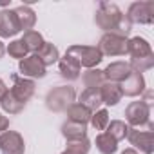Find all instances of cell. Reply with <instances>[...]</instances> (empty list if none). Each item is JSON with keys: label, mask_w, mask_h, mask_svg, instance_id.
Masks as SVG:
<instances>
[{"label": "cell", "mask_w": 154, "mask_h": 154, "mask_svg": "<svg viewBox=\"0 0 154 154\" xmlns=\"http://www.w3.org/2000/svg\"><path fill=\"white\" fill-rule=\"evenodd\" d=\"M76 100V91L71 85H60L45 94V107L53 112H65Z\"/></svg>", "instance_id": "7a4b0ae2"}, {"label": "cell", "mask_w": 154, "mask_h": 154, "mask_svg": "<svg viewBox=\"0 0 154 154\" xmlns=\"http://www.w3.org/2000/svg\"><path fill=\"white\" fill-rule=\"evenodd\" d=\"M6 51L9 53L11 58H17V60H24L26 56H29V51H27L26 44L22 42V38H20V40H13V42H9V45L6 47Z\"/></svg>", "instance_id": "f1b7e54d"}, {"label": "cell", "mask_w": 154, "mask_h": 154, "mask_svg": "<svg viewBox=\"0 0 154 154\" xmlns=\"http://www.w3.org/2000/svg\"><path fill=\"white\" fill-rule=\"evenodd\" d=\"M127 140L132 145V149H140L143 154H152L154 152V132H152V123L147 125V129L140 127H129L127 131Z\"/></svg>", "instance_id": "277c9868"}, {"label": "cell", "mask_w": 154, "mask_h": 154, "mask_svg": "<svg viewBox=\"0 0 154 154\" xmlns=\"http://www.w3.org/2000/svg\"><path fill=\"white\" fill-rule=\"evenodd\" d=\"M15 15H17V20H18V26H20V31H31L36 24V13L29 8V6H18L15 9Z\"/></svg>", "instance_id": "ac0fdd59"}, {"label": "cell", "mask_w": 154, "mask_h": 154, "mask_svg": "<svg viewBox=\"0 0 154 154\" xmlns=\"http://www.w3.org/2000/svg\"><path fill=\"white\" fill-rule=\"evenodd\" d=\"M82 82H84L85 89H100L105 84L103 71H100V69H87L84 72V76H82Z\"/></svg>", "instance_id": "7402d4cb"}, {"label": "cell", "mask_w": 154, "mask_h": 154, "mask_svg": "<svg viewBox=\"0 0 154 154\" xmlns=\"http://www.w3.org/2000/svg\"><path fill=\"white\" fill-rule=\"evenodd\" d=\"M0 107H2L8 114H20L24 109H26V103L18 102L9 91H6L2 94V98H0Z\"/></svg>", "instance_id": "603a6c76"}, {"label": "cell", "mask_w": 154, "mask_h": 154, "mask_svg": "<svg viewBox=\"0 0 154 154\" xmlns=\"http://www.w3.org/2000/svg\"><path fill=\"white\" fill-rule=\"evenodd\" d=\"M98 91H100V96H102V103H105L109 107L118 105L122 102V98H123L120 84H114V82H105Z\"/></svg>", "instance_id": "9a60e30c"}, {"label": "cell", "mask_w": 154, "mask_h": 154, "mask_svg": "<svg viewBox=\"0 0 154 154\" xmlns=\"http://www.w3.org/2000/svg\"><path fill=\"white\" fill-rule=\"evenodd\" d=\"M36 56H38L40 62L47 67V65H53V63H56V62L60 60V51H58V47H56L54 44L44 42V45L36 51Z\"/></svg>", "instance_id": "ffe728a7"}, {"label": "cell", "mask_w": 154, "mask_h": 154, "mask_svg": "<svg viewBox=\"0 0 154 154\" xmlns=\"http://www.w3.org/2000/svg\"><path fill=\"white\" fill-rule=\"evenodd\" d=\"M131 67L129 62H112L103 69V78L105 82H114V84H122L127 80V76L131 74Z\"/></svg>", "instance_id": "4fadbf2b"}, {"label": "cell", "mask_w": 154, "mask_h": 154, "mask_svg": "<svg viewBox=\"0 0 154 154\" xmlns=\"http://www.w3.org/2000/svg\"><path fill=\"white\" fill-rule=\"evenodd\" d=\"M58 69H60V76H62V78H65V80H69V82L80 78L82 67H80L78 62H76L72 56H69V54H63L58 60Z\"/></svg>", "instance_id": "5bb4252c"}, {"label": "cell", "mask_w": 154, "mask_h": 154, "mask_svg": "<svg viewBox=\"0 0 154 154\" xmlns=\"http://www.w3.org/2000/svg\"><path fill=\"white\" fill-rule=\"evenodd\" d=\"M127 36H120L114 33H103V36L100 38L98 49L102 51V54L107 56H122L127 53Z\"/></svg>", "instance_id": "52a82bcc"}, {"label": "cell", "mask_w": 154, "mask_h": 154, "mask_svg": "<svg viewBox=\"0 0 154 154\" xmlns=\"http://www.w3.org/2000/svg\"><path fill=\"white\" fill-rule=\"evenodd\" d=\"M35 91H36V85H35L33 80L24 78V76H20V74H13V87L9 89V93L18 102H22V103L27 105V102L33 98Z\"/></svg>", "instance_id": "9c48e42d"}, {"label": "cell", "mask_w": 154, "mask_h": 154, "mask_svg": "<svg viewBox=\"0 0 154 154\" xmlns=\"http://www.w3.org/2000/svg\"><path fill=\"white\" fill-rule=\"evenodd\" d=\"M8 129H9V118L0 112V132H4V131H8Z\"/></svg>", "instance_id": "4dcf8cb0"}, {"label": "cell", "mask_w": 154, "mask_h": 154, "mask_svg": "<svg viewBox=\"0 0 154 154\" xmlns=\"http://www.w3.org/2000/svg\"><path fill=\"white\" fill-rule=\"evenodd\" d=\"M94 143H96V149H98L102 154H114V152L118 150V141H116L112 136H109L105 131L96 136V141H94Z\"/></svg>", "instance_id": "cb8c5ba5"}, {"label": "cell", "mask_w": 154, "mask_h": 154, "mask_svg": "<svg viewBox=\"0 0 154 154\" xmlns=\"http://www.w3.org/2000/svg\"><path fill=\"white\" fill-rule=\"evenodd\" d=\"M4 53H6V45H4V42L0 40V58L4 56Z\"/></svg>", "instance_id": "836d02e7"}, {"label": "cell", "mask_w": 154, "mask_h": 154, "mask_svg": "<svg viewBox=\"0 0 154 154\" xmlns=\"http://www.w3.org/2000/svg\"><path fill=\"white\" fill-rule=\"evenodd\" d=\"M127 131H129V125L125 122H122V120H111L109 125H107V129H105V132L109 136H112L116 141L125 140L127 138Z\"/></svg>", "instance_id": "484cf974"}, {"label": "cell", "mask_w": 154, "mask_h": 154, "mask_svg": "<svg viewBox=\"0 0 154 154\" xmlns=\"http://www.w3.org/2000/svg\"><path fill=\"white\" fill-rule=\"evenodd\" d=\"M120 87H122L123 96H131V98L141 96V94L145 93V78H143V74L132 71V72L127 76V80L120 84Z\"/></svg>", "instance_id": "7c38bea8"}, {"label": "cell", "mask_w": 154, "mask_h": 154, "mask_svg": "<svg viewBox=\"0 0 154 154\" xmlns=\"http://www.w3.org/2000/svg\"><path fill=\"white\" fill-rule=\"evenodd\" d=\"M91 149V141L89 138L78 140V141H67V147L62 154H87Z\"/></svg>", "instance_id": "83f0119b"}, {"label": "cell", "mask_w": 154, "mask_h": 154, "mask_svg": "<svg viewBox=\"0 0 154 154\" xmlns=\"http://www.w3.org/2000/svg\"><path fill=\"white\" fill-rule=\"evenodd\" d=\"M67 120L69 122H74V123H82V125H87L91 122V111L87 107H84L80 102H74L67 111Z\"/></svg>", "instance_id": "d6986e66"}, {"label": "cell", "mask_w": 154, "mask_h": 154, "mask_svg": "<svg viewBox=\"0 0 154 154\" xmlns=\"http://www.w3.org/2000/svg\"><path fill=\"white\" fill-rule=\"evenodd\" d=\"M129 67H131V71H134V72H145V71H149V69H152L154 67V54H149V56H141V58H131V62H129Z\"/></svg>", "instance_id": "4316f807"}, {"label": "cell", "mask_w": 154, "mask_h": 154, "mask_svg": "<svg viewBox=\"0 0 154 154\" xmlns=\"http://www.w3.org/2000/svg\"><path fill=\"white\" fill-rule=\"evenodd\" d=\"M125 18L129 20V24H141V26H149L154 22V2L152 0H145V2H132L127 9Z\"/></svg>", "instance_id": "5b68a950"}, {"label": "cell", "mask_w": 154, "mask_h": 154, "mask_svg": "<svg viewBox=\"0 0 154 154\" xmlns=\"http://www.w3.org/2000/svg\"><path fill=\"white\" fill-rule=\"evenodd\" d=\"M45 65L40 62V58L36 54H29L26 56L24 60L18 62V71H20V76L24 78H29V80H35V78H44L45 76Z\"/></svg>", "instance_id": "30bf717a"}, {"label": "cell", "mask_w": 154, "mask_h": 154, "mask_svg": "<svg viewBox=\"0 0 154 154\" xmlns=\"http://www.w3.org/2000/svg\"><path fill=\"white\" fill-rule=\"evenodd\" d=\"M65 54L72 56L80 63V67L85 69H96V65L103 60V54L96 45H71L67 47Z\"/></svg>", "instance_id": "3957f363"}, {"label": "cell", "mask_w": 154, "mask_h": 154, "mask_svg": "<svg viewBox=\"0 0 154 154\" xmlns=\"http://www.w3.org/2000/svg\"><path fill=\"white\" fill-rule=\"evenodd\" d=\"M127 54L131 58H141V56H149L152 54V49H150V44L141 38V36H134L127 42Z\"/></svg>", "instance_id": "e0dca14e"}, {"label": "cell", "mask_w": 154, "mask_h": 154, "mask_svg": "<svg viewBox=\"0 0 154 154\" xmlns=\"http://www.w3.org/2000/svg\"><path fill=\"white\" fill-rule=\"evenodd\" d=\"M62 136L65 138V141H78L87 138V125L82 123H74V122H63L62 123Z\"/></svg>", "instance_id": "2e32d148"}, {"label": "cell", "mask_w": 154, "mask_h": 154, "mask_svg": "<svg viewBox=\"0 0 154 154\" xmlns=\"http://www.w3.org/2000/svg\"><path fill=\"white\" fill-rule=\"evenodd\" d=\"M122 154H138V150H136V149H132V147H129V149H125Z\"/></svg>", "instance_id": "d6a6232c"}, {"label": "cell", "mask_w": 154, "mask_h": 154, "mask_svg": "<svg viewBox=\"0 0 154 154\" xmlns=\"http://www.w3.org/2000/svg\"><path fill=\"white\" fill-rule=\"evenodd\" d=\"M109 111L107 109H98L96 112H93L91 114V125L96 129V131H105L107 129V125H109Z\"/></svg>", "instance_id": "f546056e"}, {"label": "cell", "mask_w": 154, "mask_h": 154, "mask_svg": "<svg viewBox=\"0 0 154 154\" xmlns=\"http://www.w3.org/2000/svg\"><path fill=\"white\" fill-rule=\"evenodd\" d=\"M20 33V26L15 15V9L0 11V38H13Z\"/></svg>", "instance_id": "8fae6325"}, {"label": "cell", "mask_w": 154, "mask_h": 154, "mask_svg": "<svg viewBox=\"0 0 154 154\" xmlns=\"http://www.w3.org/2000/svg\"><path fill=\"white\" fill-rule=\"evenodd\" d=\"M125 120L131 127H143L150 123V105H147L143 100L131 102L125 109Z\"/></svg>", "instance_id": "8992f818"}, {"label": "cell", "mask_w": 154, "mask_h": 154, "mask_svg": "<svg viewBox=\"0 0 154 154\" xmlns=\"http://www.w3.org/2000/svg\"><path fill=\"white\" fill-rule=\"evenodd\" d=\"M0 150L2 154H24L26 141L17 131H4L0 134Z\"/></svg>", "instance_id": "ba28073f"}, {"label": "cell", "mask_w": 154, "mask_h": 154, "mask_svg": "<svg viewBox=\"0 0 154 154\" xmlns=\"http://www.w3.org/2000/svg\"><path fill=\"white\" fill-rule=\"evenodd\" d=\"M22 42L26 44V47H27V51L29 53H35L36 54V51L44 45V36L38 33V31H35V29H31V31H26L24 33V36H22Z\"/></svg>", "instance_id": "d4e9b609"}, {"label": "cell", "mask_w": 154, "mask_h": 154, "mask_svg": "<svg viewBox=\"0 0 154 154\" xmlns=\"http://www.w3.org/2000/svg\"><path fill=\"white\" fill-rule=\"evenodd\" d=\"M8 91V87H6V84H4V80L0 78V98H2V94Z\"/></svg>", "instance_id": "1f68e13d"}, {"label": "cell", "mask_w": 154, "mask_h": 154, "mask_svg": "<svg viewBox=\"0 0 154 154\" xmlns=\"http://www.w3.org/2000/svg\"><path fill=\"white\" fill-rule=\"evenodd\" d=\"M80 103L84 107H87L91 112H96L102 107V96L98 89H85L80 94Z\"/></svg>", "instance_id": "44dd1931"}, {"label": "cell", "mask_w": 154, "mask_h": 154, "mask_svg": "<svg viewBox=\"0 0 154 154\" xmlns=\"http://www.w3.org/2000/svg\"><path fill=\"white\" fill-rule=\"evenodd\" d=\"M94 24L103 31V33H114L120 36H127L131 33V24L122 13V9L116 4L111 2H100L96 15H94Z\"/></svg>", "instance_id": "6da1fadb"}]
</instances>
